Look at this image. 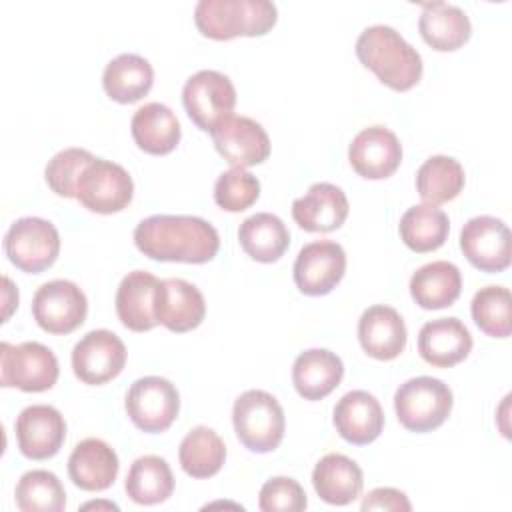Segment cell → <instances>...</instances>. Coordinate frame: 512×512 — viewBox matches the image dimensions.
<instances>
[{
    "instance_id": "1",
    "label": "cell",
    "mask_w": 512,
    "mask_h": 512,
    "mask_svg": "<svg viewBox=\"0 0 512 512\" xmlns=\"http://www.w3.org/2000/svg\"><path fill=\"white\" fill-rule=\"evenodd\" d=\"M136 248L158 262H210L220 248L216 228L198 216L154 214L134 228Z\"/></svg>"
},
{
    "instance_id": "2",
    "label": "cell",
    "mask_w": 512,
    "mask_h": 512,
    "mask_svg": "<svg viewBox=\"0 0 512 512\" xmlns=\"http://www.w3.org/2000/svg\"><path fill=\"white\" fill-rule=\"evenodd\" d=\"M356 56L392 90H410L422 78V58L418 50L392 26L374 24L364 28L356 40Z\"/></svg>"
},
{
    "instance_id": "3",
    "label": "cell",
    "mask_w": 512,
    "mask_h": 512,
    "mask_svg": "<svg viewBox=\"0 0 512 512\" xmlns=\"http://www.w3.org/2000/svg\"><path fill=\"white\" fill-rule=\"evenodd\" d=\"M276 20L278 10L270 0H200L194 8L198 30L212 40L262 36Z\"/></svg>"
},
{
    "instance_id": "4",
    "label": "cell",
    "mask_w": 512,
    "mask_h": 512,
    "mask_svg": "<svg viewBox=\"0 0 512 512\" xmlns=\"http://www.w3.org/2000/svg\"><path fill=\"white\" fill-rule=\"evenodd\" d=\"M232 422L238 440L250 452H272L284 438V410L280 402L264 390L242 392L234 402Z\"/></svg>"
},
{
    "instance_id": "5",
    "label": "cell",
    "mask_w": 512,
    "mask_h": 512,
    "mask_svg": "<svg viewBox=\"0 0 512 512\" xmlns=\"http://www.w3.org/2000/svg\"><path fill=\"white\" fill-rule=\"evenodd\" d=\"M454 398L448 384L432 376H416L398 386L394 410L398 422L410 432H432L450 416Z\"/></svg>"
},
{
    "instance_id": "6",
    "label": "cell",
    "mask_w": 512,
    "mask_h": 512,
    "mask_svg": "<svg viewBox=\"0 0 512 512\" xmlns=\"http://www.w3.org/2000/svg\"><path fill=\"white\" fill-rule=\"evenodd\" d=\"M60 368L54 352L40 342L0 344V384L16 386L22 392L50 390L58 380Z\"/></svg>"
},
{
    "instance_id": "7",
    "label": "cell",
    "mask_w": 512,
    "mask_h": 512,
    "mask_svg": "<svg viewBox=\"0 0 512 512\" xmlns=\"http://www.w3.org/2000/svg\"><path fill=\"white\" fill-rule=\"evenodd\" d=\"M4 252L18 270L28 274H40L50 268L58 258V230L52 222L44 218H20L4 234Z\"/></svg>"
},
{
    "instance_id": "8",
    "label": "cell",
    "mask_w": 512,
    "mask_h": 512,
    "mask_svg": "<svg viewBox=\"0 0 512 512\" xmlns=\"http://www.w3.org/2000/svg\"><path fill=\"white\" fill-rule=\"evenodd\" d=\"M124 406L138 430L158 434L168 430L178 418L180 394L170 380L162 376H144L132 382Z\"/></svg>"
},
{
    "instance_id": "9",
    "label": "cell",
    "mask_w": 512,
    "mask_h": 512,
    "mask_svg": "<svg viewBox=\"0 0 512 512\" xmlns=\"http://www.w3.org/2000/svg\"><path fill=\"white\" fill-rule=\"evenodd\" d=\"M134 196L132 176L116 162L94 158L76 186V200L90 212L114 214L124 210Z\"/></svg>"
},
{
    "instance_id": "10",
    "label": "cell",
    "mask_w": 512,
    "mask_h": 512,
    "mask_svg": "<svg viewBox=\"0 0 512 512\" xmlns=\"http://www.w3.org/2000/svg\"><path fill=\"white\" fill-rule=\"evenodd\" d=\"M182 104L188 118L204 132L230 116L236 106V88L232 80L218 70H200L192 74L182 88Z\"/></svg>"
},
{
    "instance_id": "11",
    "label": "cell",
    "mask_w": 512,
    "mask_h": 512,
    "mask_svg": "<svg viewBox=\"0 0 512 512\" xmlns=\"http://www.w3.org/2000/svg\"><path fill=\"white\" fill-rule=\"evenodd\" d=\"M88 314L86 294L70 280H50L32 298V316L48 334H70Z\"/></svg>"
},
{
    "instance_id": "12",
    "label": "cell",
    "mask_w": 512,
    "mask_h": 512,
    "mask_svg": "<svg viewBox=\"0 0 512 512\" xmlns=\"http://www.w3.org/2000/svg\"><path fill=\"white\" fill-rule=\"evenodd\" d=\"M126 346L110 330H90L72 348V370L84 384L100 386L116 378L126 364Z\"/></svg>"
},
{
    "instance_id": "13",
    "label": "cell",
    "mask_w": 512,
    "mask_h": 512,
    "mask_svg": "<svg viewBox=\"0 0 512 512\" xmlns=\"http://www.w3.org/2000/svg\"><path fill=\"white\" fill-rule=\"evenodd\" d=\"M218 154L232 168H248L262 164L270 156V138L262 124L248 116L230 114L216 122L210 130Z\"/></svg>"
},
{
    "instance_id": "14",
    "label": "cell",
    "mask_w": 512,
    "mask_h": 512,
    "mask_svg": "<svg viewBox=\"0 0 512 512\" xmlns=\"http://www.w3.org/2000/svg\"><path fill=\"white\" fill-rule=\"evenodd\" d=\"M294 282L306 296H324L346 272V252L334 240H316L300 248L294 260Z\"/></svg>"
},
{
    "instance_id": "15",
    "label": "cell",
    "mask_w": 512,
    "mask_h": 512,
    "mask_svg": "<svg viewBox=\"0 0 512 512\" xmlns=\"http://www.w3.org/2000/svg\"><path fill=\"white\" fill-rule=\"evenodd\" d=\"M466 260L482 272H502L510 266V230L494 216L470 218L460 232Z\"/></svg>"
},
{
    "instance_id": "16",
    "label": "cell",
    "mask_w": 512,
    "mask_h": 512,
    "mask_svg": "<svg viewBox=\"0 0 512 512\" xmlns=\"http://www.w3.org/2000/svg\"><path fill=\"white\" fill-rule=\"evenodd\" d=\"M14 432L20 452L30 460H46L58 454L66 438V420L54 406H26L16 422Z\"/></svg>"
},
{
    "instance_id": "17",
    "label": "cell",
    "mask_w": 512,
    "mask_h": 512,
    "mask_svg": "<svg viewBox=\"0 0 512 512\" xmlns=\"http://www.w3.org/2000/svg\"><path fill=\"white\" fill-rule=\"evenodd\" d=\"M348 160L362 178L382 180L398 170L402 162V144L392 130L384 126H368L354 136L348 148Z\"/></svg>"
},
{
    "instance_id": "18",
    "label": "cell",
    "mask_w": 512,
    "mask_h": 512,
    "mask_svg": "<svg viewBox=\"0 0 512 512\" xmlns=\"http://www.w3.org/2000/svg\"><path fill=\"white\" fill-rule=\"evenodd\" d=\"M154 308L158 324L178 334L198 328L206 316L202 292L182 278L160 280Z\"/></svg>"
},
{
    "instance_id": "19",
    "label": "cell",
    "mask_w": 512,
    "mask_h": 512,
    "mask_svg": "<svg viewBox=\"0 0 512 512\" xmlns=\"http://www.w3.org/2000/svg\"><path fill=\"white\" fill-rule=\"evenodd\" d=\"M344 190L330 182H316L308 192L292 202V218L306 232L338 230L348 216Z\"/></svg>"
},
{
    "instance_id": "20",
    "label": "cell",
    "mask_w": 512,
    "mask_h": 512,
    "mask_svg": "<svg viewBox=\"0 0 512 512\" xmlns=\"http://www.w3.org/2000/svg\"><path fill=\"white\" fill-rule=\"evenodd\" d=\"M406 338V324L392 306L374 304L358 320L360 346L376 360H394L400 356L406 348Z\"/></svg>"
},
{
    "instance_id": "21",
    "label": "cell",
    "mask_w": 512,
    "mask_h": 512,
    "mask_svg": "<svg viewBox=\"0 0 512 512\" xmlns=\"http://www.w3.org/2000/svg\"><path fill=\"white\" fill-rule=\"evenodd\" d=\"M336 432L350 444L374 442L384 428V412L376 396L366 390L346 392L334 406Z\"/></svg>"
},
{
    "instance_id": "22",
    "label": "cell",
    "mask_w": 512,
    "mask_h": 512,
    "mask_svg": "<svg viewBox=\"0 0 512 512\" xmlns=\"http://www.w3.org/2000/svg\"><path fill=\"white\" fill-rule=\"evenodd\" d=\"M118 454L100 438L78 442L68 458V476L80 490L100 492L114 484L118 476Z\"/></svg>"
},
{
    "instance_id": "23",
    "label": "cell",
    "mask_w": 512,
    "mask_h": 512,
    "mask_svg": "<svg viewBox=\"0 0 512 512\" xmlns=\"http://www.w3.org/2000/svg\"><path fill=\"white\" fill-rule=\"evenodd\" d=\"M160 280L146 272H128L116 290V314L120 322L132 332H146L158 324L156 318V290Z\"/></svg>"
},
{
    "instance_id": "24",
    "label": "cell",
    "mask_w": 512,
    "mask_h": 512,
    "mask_svg": "<svg viewBox=\"0 0 512 512\" xmlns=\"http://www.w3.org/2000/svg\"><path fill=\"white\" fill-rule=\"evenodd\" d=\"M472 350L468 328L454 316L426 322L418 334V352L422 360L436 368L460 364Z\"/></svg>"
},
{
    "instance_id": "25",
    "label": "cell",
    "mask_w": 512,
    "mask_h": 512,
    "mask_svg": "<svg viewBox=\"0 0 512 512\" xmlns=\"http://www.w3.org/2000/svg\"><path fill=\"white\" fill-rule=\"evenodd\" d=\"M344 364L326 348H310L298 354L292 366V384L304 400H322L342 382Z\"/></svg>"
},
{
    "instance_id": "26",
    "label": "cell",
    "mask_w": 512,
    "mask_h": 512,
    "mask_svg": "<svg viewBox=\"0 0 512 512\" xmlns=\"http://www.w3.org/2000/svg\"><path fill=\"white\" fill-rule=\"evenodd\" d=\"M418 30L424 42L434 50L452 52L470 38L472 24L462 8L436 0L422 4Z\"/></svg>"
},
{
    "instance_id": "27",
    "label": "cell",
    "mask_w": 512,
    "mask_h": 512,
    "mask_svg": "<svg viewBox=\"0 0 512 512\" xmlns=\"http://www.w3.org/2000/svg\"><path fill=\"white\" fill-rule=\"evenodd\" d=\"M312 484L324 502L346 506L360 496L364 476L362 468L352 458L332 452L320 458L314 466Z\"/></svg>"
},
{
    "instance_id": "28",
    "label": "cell",
    "mask_w": 512,
    "mask_h": 512,
    "mask_svg": "<svg viewBox=\"0 0 512 512\" xmlns=\"http://www.w3.org/2000/svg\"><path fill=\"white\" fill-rule=\"evenodd\" d=\"M130 130L136 146L154 156L172 152L182 136L176 114L160 102H148L140 106L132 116Z\"/></svg>"
},
{
    "instance_id": "29",
    "label": "cell",
    "mask_w": 512,
    "mask_h": 512,
    "mask_svg": "<svg viewBox=\"0 0 512 512\" xmlns=\"http://www.w3.org/2000/svg\"><path fill=\"white\" fill-rule=\"evenodd\" d=\"M462 292V274L456 264L436 260L418 268L410 278V294L424 310L452 306Z\"/></svg>"
},
{
    "instance_id": "30",
    "label": "cell",
    "mask_w": 512,
    "mask_h": 512,
    "mask_svg": "<svg viewBox=\"0 0 512 512\" xmlns=\"http://www.w3.org/2000/svg\"><path fill=\"white\" fill-rule=\"evenodd\" d=\"M152 82V64L144 56L130 52L112 58L102 74V86L106 94L120 104L138 102L150 92Z\"/></svg>"
},
{
    "instance_id": "31",
    "label": "cell",
    "mask_w": 512,
    "mask_h": 512,
    "mask_svg": "<svg viewBox=\"0 0 512 512\" xmlns=\"http://www.w3.org/2000/svg\"><path fill=\"white\" fill-rule=\"evenodd\" d=\"M238 240L252 260L270 264L288 250L290 232L276 214L256 212L240 224Z\"/></svg>"
},
{
    "instance_id": "32",
    "label": "cell",
    "mask_w": 512,
    "mask_h": 512,
    "mask_svg": "<svg viewBox=\"0 0 512 512\" xmlns=\"http://www.w3.org/2000/svg\"><path fill=\"white\" fill-rule=\"evenodd\" d=\"M124 488L132 502L152 506L172 496L174 476L164 458L148 454L132 462Z\"/></svg>"
},
{
    "instance_id": "33",
    "label": "cell",
    "mask_w": 512,
    "mask_h": 512,
    "mask_svg": "<svg viewBox=\"0 0 512 512\" xmlns=\"http://www.w3.org/2000/svg\"><path fill=\"white\" fill-rule=\"evenodd\" d=\"M402 242L414 252L438 250L450 232V220L444 210L432 204L410 206L398 224Z\"/></svg>"
},
{
    "instance_id": "34",
    "label": "cell",
    "mask_w": 512,
    "mask_h": 512,
    "mask_svg": "<svg viewBox=\"0 0 512 512\" xmlns=\"http://www.w3.org/2000/svg\"><path fill=\"white\" fill-rule=\"evenodd\" d=\"M464 168L452 156H430L416 172V190L424 204H444L454 200L464 188Z\"/></svg>"
},
{
    "instance_id": "35",
    "label": "cell",
    "mask_w": 512,
    "mask_h": 512,
    "mask_svg": "<svg viewBox=\"0 0 512 512\" xmlns=\"http://www.w3.org/2000/svg\"><path fill=\"white\" fill-rule=\"evenodd\" d=\"M178 458L188 476L210 478L220 472L226 460V446L212 428L196 426L182 438Z\"/></svg>"
},
{
    "instance_id": "36",
    "label": "cell",
    "mask_w": 512,
    "mask_h": 512,
    "mask_svg": "<svg viewBox=\"0 0 512 512\" xmlns=\"http://www.w3.org/2000/svg\"><path fill=\"white\" fill-rule=\"evenodd\" d=\"M14 500L22 512H62L66 508L64 486L48 470L22 474L14 490Z\"/></svg>"
},
{
    "instance_id": "37",
    "label": "cell",
    "mask_w": 512,
    "mask_h": 512,
    "mask_svg": "<svg viewBox=\"0 0 512 512\" xmlns=\"http://www.w3.org/2000/svg\"><path fill=\"white\" fill-rule=\"evenodd\" d=\"M472 320L492 338H508L512 334V298L504 286L480 288L470 304Z\"/></svg>"
},
{
    "instance_id": "38",
    "label": "cell",
    "mask_w": 512,
    "mask_h": 512,
    "mask_svg": "<svg viewBox=\"0 0 512 512\" xmlns=\"http://www.w3.org/2000/svg\"><path fill=\"white\" fill-rule=\"evenodd\" d=\"M94 160V156L84 148H64L48 160L44 178L50 190L64 198H76V186L84 168Z\"/></svg>"
},
{
    "instance_id": "39",
    "label": "cell",
    "mask_w": 512,
    "mask_h": 512,
    "mask_svg": "<svg viewBox=\"0 0 512 512\" xmlns=\"http://www.w3.org/2000/svg\"><path fill=\"white\" fill-rule=\"evenodd\" d=\"M260 196V180L246 168L222 172L214 184V202L226 212H242Z\"/></svg>"
},
{
    "instance_id": "40",
    "label": "cell",
    "mask_w": 512,
    "mask_h": 512,
    "mask_svg": "<svg viewBox=\"0 0 512 512\" xmlns=\"http://www.w3.org/2000/svg\"><path fill=\"white\" fill-rule=\"evenodd\" d=\"M258 506L262 512H300L308 506V500L294 478L274 476L260 488Z\"/></svg>"
},
{
    "instance_id": "41",
    "label": "cell",
    "mask_w": 512,
    "mask_h": 512,
    "mask_svg": "<svg viewBox=\"0 0 512 512\" xmlns=\"http://www.w3.org/2000/svg\"><path fill=\"white\" fill-rule=\"evenodd\" d=\"M362 510H394V512H408L412 510V504L408 500V496L396 488L390 486H382V488H374L366 494V498L362 500Z\"/></svg>"
},
{
    "instance_id": "42",
    "label": "cell",
    "mask_w": 512,
    "mask_h": 512,
    "mask_svg": "<svg viewBox=\"0 0 512 512\" xmlns=\"http://www.w3.org/2000/svg\"><path fill=\"white\" fill-rule=\"evenodd\" d=\"M90 508H106V510H118V506L116 504H112V502H86L84 506H82V510H90Z\"/></svg>"
}]
</instances>
